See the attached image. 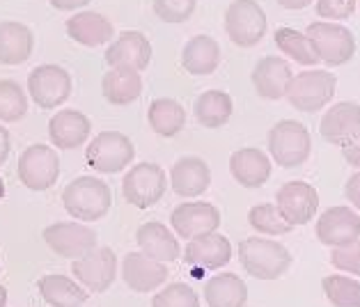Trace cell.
I'll return each instance as SVG.
<instances>
[{"label": "cell", "mask_w": 360, "mask_h": 307, "mask_svg": "<svg viewBox=\"0 0 360 307\" xmlns=\"http://www.w3.org/2000/svg\"><path fill=\"white\" fill-rule=\"evenodd\" d=\"M239 261L250 277L271 282L283 277L294 259L287 245L264 236H248L239 243Z\"/></svg>", "instance_id": "obj_1"}, {"label": "cell", "mask_w": 360, "mask_h": 307, "mask_svg": "<svg viewBox=\"0 0 360 307\" xmlns=\"http://www.w3.org/2000/svg\"><path fill=\"white\" fill-rule=\"evenodd\" d=\"M112 192L108 183L99 177H78L69 181L63 190L65 211L81 223L101 221L110 211Z\"/></svg>", "instance_id": "obj_2"}, {"label": "cell", "mask_w": 360, "mask_h": 307, "mask_svg": "<svg viewBox=\"0 0 360 307\" xmlns=\"http://www.w3.org/2000/svg\"><path fill=\"white\" fill-rule=\"evenodd\" d=\"M269 154L280 168H298L312 154V136L305 124L296 119H283L269 129L266 136Z\"/></svg>", "instance_id": "obj_3"}, {"label": "cell", "mask_w": 360, "mask_h": 307, "mask_svg": "<svg viewBox=\"0 0 360 307\" xmlns=\"http://www.w3.org/2000/svg\"><path fill=\"white\" fill-rule=\"evenodd\" d=\"M335 74H330L328 69H307V72L294 74L287 87V101L301 112H317L335 99Z\"/></svg>", "instance_id": "obj_4"}, {"label": "cell", "mask_w": 360, "mask_h": 307, "mask_svg": "<svg viewBox=\"0 0 360 307\" xmlns=\"http://www.w3.org/2000/svg\"><path fill=\"white\" fill-rule=\"evenodd\" d=\"M319 63L326 67H342L356 55V37L347 25L333 21H314L305 28Z\"/></svg>", "instance_id": "obj_5"}, {"label": "cell", "mask_w": 360, "mask_h": 307, "mask_svg": "<svg viewBox=\"0 0 360 307\" xmlns=\"http://www.w3.org/2000/svg\"><path fill=\"white\" fill-rule=\"evenodd\" d=\"M136 159V147L131 138L120 131H101L85 149V161L99 174H115L129 168Z\"/></svg>", "instance_id": "obj_6"}, {"label": "cell", "mask_w": 360, "mask_h": 307, "mask_svg": "<svg viewBox=\"0 0 360 307\" xmlns=\"http://www.w3.org/2000/svg\"><path fill=\"white\" fill-rule=\"evenodd\" d=\"M168 190V174L156 163H138L122 179V195L136 209H152Z\"/></svg>", "instance_id": "obj_7"}, {"label": "cell", "mask_w": 360, "mask_h": 307, "mask_svg": "<svg viewBox=\"0 0 360 307\" xmlns=\"http://www.w3.org/2000/svg\"><path fill=\"white\" fill-rule=\"evenodd\" d=\"M225 32L234 46H257L266 34V14L257 0H232L225 10Z\"/></svg>", "instance_id": "obj_8"}, {"label": "cell", "mask_w": 360, "mask_h": 307, "mask_svg": "<svg viewBox=\"0 0 360 307\" xmlns=\"http://www.w3.org/2000/svg\"><path fill=\"white\" fill-rule=\"evenodd\" d=\"M16 174L28 190H49L56 186L60 177V156L49 145H30L19 156Z\"/></svg>", "instance_id": "obj_9"}, {"label": "cell", "mask_w": 360, "mask_h": 307, "mask_svg": "<svg viewBox=\"0 0 360 307\" xmlns=\"http://www.w3.org/2000/svg\"><path fill=\"white\" fill-rule=\"evenodd\" d=\"M72 76L60 65H39L28 74V94L41 110L60 108L72 96Z\"/></svg>", "instance_id": "obj_10"}, {"label": "cell", "mask_w": 360, "mask_h": 307, "mask_svg": "<svg viewBox=\"0 0 360 307\" xmlns=\"http://www.w3.org/2000/svg\"><path fill=\"white\" fill-rule=\"evenodd\" d=\"M276 204L289 225L301 227L317 216L319 192L307 181H287L276 192Z\"/></svg>", "instance_id": "obj_11"}, {"label": "cell", "mask_w": 360, "mask_h": 307, "mask_svg": "<svg viewBox=\"0 0 360 307\" xmlns=\"http://www.w3.org/2000/svg\"><path fill=\"white\" fill-rule=\"evenodd\" d=\"M170 227L179 239H195L202 234L218 232L221 227V211L212 202H181L172 209Z\"/></svg>", "instance_id": "obj_12"}, {"label": "cell", "mask_w": 360, "mask_h": 307, "mask_svg": "<svg viewBox=\"0 0 360 307\" xmlns=\"http://www.w3.org/2000/svg\"><path fill=\"white\" fill-rule=\"evenodd\" d=\"M44 243L65 259H81L96 248V232L83 223H53L44 230Z\"/></svg>", "instance_id": "obj_13"}, {"label": "cell", "mask_w": 360, "mask_h": 307, "mask_svg": "<svg viewBox=\"0 0 360 307\" xmlns=\"http://www.w3.org/2000/svg\"><path fill=\"white\" fill-rule=\"evenodd\" d=\"M72 273L92 294L108 292L117 277V257L110 248H94L85 257L72 261Z\"/></svg>", "instance_id": "obj_14"}, {"label": "cell", "mask_w": 360, "mask_h": 307, "mask_svg": "<svg viewBox=\"0 0 360 307\" xmlns=\"http://www.w3.org/2000/svg\"><path fill=\"white\" fill-rule=\"evenodd\" d=\"M317 241L326 248H342L360 239V216L354 207H328L317 218Z\"/></svg>", "instance_id": "obj_15"}, {"label": "cell", "mask_w": 360, "mask_h": 307, "mask_svg": "<svg viewBox=\"0 0 360 307\" xmlns=\"http://www.w3.org/2000/svg\"><path fill=\"white\" fill-rule=\"evenodd\" d=\"M106 63L110 69H134L145 72L152 63V41L138 30H122L106 48Z\"/></svg>", "instance_id": "obj_16"}, {"label": "cell", "mask_w": 360, "mask_h": 307, "mask_svg": "<svg viewBox=\"0 0 360 307\" xmlns=\"http://www.w3.org/2000/svg\"><path fill=\"white\" fill-rule=\"evenodd\" d=\"M168 275H170L168 266H165L163 261L147 257L143 250L129 252L127 257L122 259V280H124L131 292L152 294L165 285Z\"/></svg>", "instance_id": "obj_17"}, {"label": "cell", "mask_w": 360, "mask_h": 307, "mask_svg": "<svg viewBox=\"0 0 360 307\" xmlns=\"http://www.w3.org/2000/svg\"><path fill=\"white\" fill-rule=\"evenodd\" d=\"M319 133L326 143L335 147L349 145L360 133V103L356 101L333 103L319 122Z\"/></svg>", "instance_id": "obj_18"}, {"label": "cell", "mask_w": 360, "mask_h": 307, "mask_svg": "<svg viewBox=\"0 0 360 307\" xmlns=\"http://www.w3.org/2000/svg\"><path fill=\"white\" fill-rule=\"evenodd\" d=\"M212 186V168L200 156H181L170 168V188L179 197H200Z\"/></svg>", "instance_id": "obj_19"}, {"label": "cell", "mask_w": 360, "mask_h": 307, "mask_svg": "<svg viewBox=\"0 0 360 307\" xmlns=\"http://www.w3.org/2000/svg\"><path fill=\"white\" fill-rule=\"evenodd\" d=\"M232 259V243L225 234L212 232V234H202L191 239L184 250V261L188 266L207 268V270H218L230 264Z\"/></svg>", "instance_id": "obj_20"}, {"label": "cell", "mask_w": 360, "mask_h": 307, "mask_svg": "<svg viewBox=\"0 0 360 307\" xmlns=\"http://www.w3.org/2000/svg\"><path fill=\"white\" fill-rule=\"evenodd\" d=\"M250 78H252L255 92H257L262 99L280 101L283 96H287V87L292 83L294 72L287 60L278 58V55H266V58L257 60Z\"/></svg>", "instance_id": "obj_21"}, {"label": "cell", "mask_w": 360, "mask_h": 307, "mask_svg": "<svg viewBox=\"0 0 360 307\" xmlns=\"http://www.w3.org/2000/svg\"><path fill=\"white\" fill-rule=\"evenodd\" d=\"M230 174L243 188H262L271 177V159L257 147L236 149L230 156Z\"/></svg>", "instance_id": "obj_22"}, {"label": "cell", "mask_w": 360, "mask_h": 307, "mask_svg": "<svg viewBox=\"0 0 360 307\" xmlns=\"http://www.w3.org/2000/svg\"><path fill=\"white\" fill-rule=\"evenodd\" d=\"M65 30L76 44L87 48L103 46L115 39V28H112L110 19L99 12H76L67 19Z\"/></svg>", "instance_id": "obj_23"}, {"label": "cell", "mask_w": 360, "mask_h": 307, "mask_svg": "<svg viewBox=\"0 0 360 307\" xmlns=\"http://www.w3.org/2000/svg\"><path fill=\"white\" fill-rule=\"evenodd\" d=\"M92 133V124L87 115L81 110L65 108L58 110L53 117L49 119V138L58 149H76L81 147Z\"/></svg>", "instance_id": "obj_24"}, {"label": "cell", "mask_w": 360, "mask_h": 307, "mask_svg": "<svg viewBox=\"0 0 360 307\" xmlns=\"http://www.w3.org/2000/svg\"><path fill=\"white\" fill-rule=\"evenodd\" d=\"M136 241H138V248L143 250L147 257L163 261V264H170V261L181 257L177 236H174L170 232V227L163 223L152 221V223L140 225L136 232Z\"/></svg>", "instance_id": "obj_25"}, {"label": "cell", "mask_w": 360, "mask_h": 307, "mask_svg": "<svg viewBox=\"0 0 360 307\" xmlns=\"http://www.w3.org/2000/svg\"><path fill=\"white\" fill-rule=\"evenodd\" d=\"M221 46L209 34H195L181 48V67L191 76H212L221 67Z\"/></svg>", "instance_id": "obj_26"}, {"label": "cell", "mask_w": 360, "mask_h": 307, "mask_svg": "<svg viewBox=\"0 0 360 307\" xmlns=\"http://www.w3.org/2000/svg\"><path fill=\"white\" fill-rule=\"evenodd\" d=\"M34 37L32 30L19 21L0 23V65L16 67L23 65L32 55Z\"/></svg>", "instance_id": "obj_27"}, {"label": "cell", "mask_w": 360, "mask_h": 307, "mask_svg": "<svg viewBox=\"0 0 360 307\" xmlns=\"http://www.w3.org/2000/svg\"><path fill=\"white\" fill-rule=\"evenodd\" d=\"M41 301L51 307H83L87 303V292L78 280L67 275H44L39 282Z\"/></svg>", "instance_id": "obj_28"}, {"label": "cell", "mask_w": 360, "mask_h": 307, "mask_svg": "<svg viewBox=\"0 0 360 307\" xmlns=\"http://www.w3.org/2000/svg\"><path fill=\"white\" fill-rule=\"evenodd\" d=\"M207 307H243L248 303V287L236 273H218L205 282Z\"/></svg>", "instance_id": "obj_29"}, {"label": "cell", "mask_w": 360, "mask_h": 307, "mask_svg": "<svg viewBox=\"0 0 360 307\" xmlns=\"http://www.w3.org/2000/svg\"><path fill=\"white\" fill-rule=\"evenodd\" d=\"M101 92L112 106H129L143 94V78L134 69H110L101 78Z\"/></svg>", "instance_id": "obj_30"}, {"label": "cell", "mask_w": 360, "mask_h": 307, "mask_svg": "<svg viewBox=\"0 0 360 307\" xmlns=\"http://www.w3.org/2000/svg\"><path fill=\"white\" fill-rule=\"evenodd\" d=\"M234 112L232 96L223 90H207L202 92L193 103V115L205 129H221L230 122Z\"/></svg>", "instance_id": "obj_31"}, {"label": "cell", "mask_w": 360, "mask_h": 307, "mask_svg": "<svg viewBox=\"0 0 360 307\" xmlns=\"http://www.w3.org/2000/svg\"><path fill=\"white\" fill-rule=\"evenodd\" d=\"M147 122L156 136L161 138H174L179 136L186 126V110L179 101L161 96L154 99L147 108Z\"/></svg>", "instance_id": "obj_32"}, {"label": "cell", "mask_w": 360, "mask_h": 307, "mask_svg": "<svg viewBox=\"0 0 360 307\" xmlns=\"http://www.w3.org/2000/svg\"><path fill=\"white\" fill-rule=\"evenodd\" d=\"M274 41L280 48V53H285L287 58H292L294 63L303 67H314L319 63L317 53L312 48V41L305 32H298L294 28H278L274 32Z\"/></svg>", "instance_id": "obj_33"}, {"label": "cell", "mask_w": 360, "mask_h": 307, "mask_svg": "<svg viewBox=\"0 0 360 307\" xmlns=\"http://www.w3.org/2000/svg\"><path fill=\"white\" fill-rule=\"evenodd\" d=\"M248 225L262 236H285L294 232V227L280 214L278 204H255L248 211Z\"/></svg>", "instance_id": "obj_34"}, {"label": "cell", "mask_w": 360, "mask_h": 307, "mask_svg": "<svg viewBox=\"0 0 360 307\" xmlns=\"http://www.w3.org/2000/svg\"><path fill=\"white\" fill-rule=\"evenodd\" d=\"M321 289L333 307H360V282L351 275H326Z\"/></svg>", "instance_id": "obj_35"}, {"label": "cell", "mask_w": 360, "mask_h": 307, "mask_svg": "<svg viewBox=\"0 0 360 307\" xmlns=\"http://www.w3.org/2000/svg\"><path fill=\"white\" fill-rule=\"evenodd\" d=\"M25 112H28V94L12 78H3L0 81V122H19L25 117Z\"/></svg>", "instance_id": "obj_36"}, {"label": "cell", "mask_w": 360, "mask_h": 307, "mask_svg": "<svg viewBox=\"0 0 360 307\" xmlns=\"http://www.w3.org/2000/svg\"><path fill=\"white\" fill-rule=\"evenodd\" d=\"M152 307H200V298L195 289L186 282H170L156 292L152 298Z\"/></svg>", "instance_id": "obj_37"}, {"label": "cell", "mask_w": 360, "mask_h": 307, "mask_svg": "<svg viewBox=\"0 0 360 307\" xmlns=\"http://www.w3.org/2000/svg\"><path fill=\"white\" fill-rule=\"evenodd\" d=\"M154 14L163 23H186L198 7V0H154Z\"/></svg>", "instance_id": "obj_38"}, {"label": "cell", "mask_w": 360, "mask_h": 307, "mask_svg": "<svg viewBox=\"0 0 360 307\" xmlns=\"http://www.w3.org/2000/svg\"><path fill=\"white\" fill-rule=\"evenodd\" d=\"M330 264H333V268L342 270V273L360 277V239L356 243L342 245V248H333Z\"/></svg>", "instance_id": "obj_39"}, {"label": "cell", "mask_w": 360, "mask_h": 307, "mask_svg": "<svg viewBox=\"0 0 360 307\" xmlns=\"http://www.w3.org/2000/svg\"><path fill=\"white\" fill-rule=\"evenodd\" d=\"M356 5L358 0H317L314 10H317V16L323 21H345L351 19L356 12Z\"/></svg>", "instance_id": "obj_40"}, {"label": "cell", "mask_w": 360, "mask_h": 307, "mask_svg": "<svg viewBox=\"0 0 360 307\" xmlns=\"http://www.w3.org/2000/svg\"><path fill=\"white\" fill-rule=\"evenodd\" d=\"M345 197L351 202V207L360 211V172H354L345 183Z\"/></svg>", "instance_id": "obj_41"}, {"label": "cell", "mask_w": 360, "mask_h": 307, "mask_svg": "<svg viewBox=\"0 0 360 307\" xmlns=\"http://www.w3.org/2000/svg\"><path fill=\"white\" fill-rule=\"evenodd\" d=\"M342 156H345V161L349 165H354V168H360V133L351 140L349 145L342 147Z\"/></svg>", "instance_id": "obj_42"}, {"label": "cell", "mask_w": 360, "mask_h": 307, "mask_svg": "<svg viewBox=\"0 0 360 307\" xmlns=\"http://www.w3.org/2000/svg\"><path fill=\"white\" fill-rule=\"evenodd\" d=\"M51 7H56L60 12H76L81 10V7H87L92 3V0H49Z\"/></svg>", "instance_id": "obj_43"}, {"label": "cell", "mask_w": 360, "mask_h": 307, "mask_svg": "<svg viewBox=\"0 0 360 307\" xmlns=\"http://www.w3.org/2000/svg\"><path fill=\"white\" fill-rule=\"evenodd\" d=\"M12 152V138H10V131H7L3 124H0V165H5L7 156Z\"/></svg>", "instance_id": "obj_44"}, {"label": "cell", "mask_w": 360, "mask_h": 307, "mask_svg": "<svg viewBox=\"0 0 360 307\" xmlns=\"http://www.w3.org/2000/svg\"><path fill=\"white\" fill-rule=\"evenodd\" d=\"M280 7H285V10H292V12H298V10H305V7H310L314 0H276Z\"/></svg>", "instance_id": "obj_45"}, {"label": "cell", "mask_w": 360, "mask_h": 307, "mask_svg": "<svg viewBox=\"0 0 360 307\" xmlns=\"http://www.w3.org/2000/svg\"><path fill=\"white\" fill-rule=\"evenodd\" d=\"M7 305V289L0 285V307H5Z\"/></svg>", "instance_id": "obj_46"}, {"label": "cell", "mask_w": 360, "mask_h": 307, "mask_svg": "<svg viewBox=\"0 0 360 307\" xmlns=\"http://www.w3.org/2000/svg\"><path fill=\"white\" fill-rule=\"evenodd\" d=\"M0 197H5V181L0 177Z\"/></svg>", "instance_id": "obj_47"}, {"label": "cell", "mask_w": 360, "mask_h": 307, "mask_svg": "<svg viewBox=\"0 0 360 307\" xmlns=\"http://www.w3.org/2000/svg\"><path fill=\"white\" fill-rule=\"evenodd\" d=\"M358 3H360V0H358Z\"/></svg>", "instance_id": "obj_48"}]
</instances>
